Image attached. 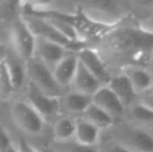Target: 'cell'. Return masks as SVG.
<instances>
[{
    "mask_svg": "<svg viewBox=\"0 0 153 152\" xmlns=\"http://www.w3.org/2000/svg\"><path fill=\"white\" fill-rule=\"evenodd\" d=\"M79 65V59L77 53H67L66 56L57 64L52 70L56 81L62 87L67 90L72 85L74 77L76 75L77 68Z\"/></svg>",
    "mask_w": 153,
    "mask_h": 152,
    "instance_id": "13",
    "label": "cell"
},
{
    "mask_svg": "<svg viewBox=\"0 0 153 152\" xmlns=\"http://www.w3.org/2000/svg\"><path fill=\"white\" fill-rule=\"evenodd\" d=\"M36 150L39 152H55L50 146H39L36 147Z\"/></svg>",
    "mask_w": 153,
    "mask_h": 152,
    "instance_id": "30",
    "label": "cell"
},
{
    "mask_svg": "<svg viewBox=\"0 0 153 152\" xmlns=\"http://www.w3.org/2000/svg\"><path fill=\"white\" fill-rule=\"evenodd\" d=\"M76 130V119L70 116L61 117L53 126V134L55 141H68L74 139Z\"/></svg>",
    "mask_w": 153,
    "mask_h": 152,
    "instance_id": "20",
    "label": "cell"
},
{
    "mask_svg": "<svg viewBox=\"0 0 153 152\" xmlns=\"http://www.w3.org/2000/svg\"><path fill=\"white\" fill-rule=\"evenodd\" d=\"M13 117L21 130L28 134H39L44 128V118L24 101H17L13 106Z\"/></svg>",
    "mask_w": 153,
    "mask_h": 152,
    "instance_id": "5",
    "label": "cell"
},
{
    "mask_svg": "<svg viewBox=\"0 0 153 152\" xmlns=\"http://www.w3.org/2000/svg\"><path fill=\"white\" fill-rule=\"evenodd\" d=\"M23 19L36 38H41L59 44L66 47L69 51L73 42H71L69 39L65 37L49 20L42 18V17L34 16V15H23Z\"/></svg>",
    "mask_w": 153,
    "mask_h": 152,
    "instance_id": "8",
    "label": "cell"
},
{
    "mask_svg": "<svg viewBox=\"0 0 153 152\" xmlns=\"http://www.w3.org/2000/svg\"><path fill=\"white\" fill-rule=\"evenodd\" d=\"M8 73L12 78L15 90H20L25 82L27 76L26 62L15 51L14 48H8V52L4 59Z\"/></svg>",
    "mask_w": 153,
    "mask_h": 152,
    "instance_id": "14",
    "label": "cell"
},
{
    "mask_svg": "<svg viewBox=\"0 0 153 152\" xmlns=\"http://www.w3.org/2000/svg\"><path fill=\"white\" fill-rule=\"evenodd\" d=\"M125 119L142 127L153 125V110L137 102L127 110Z\"/></svg>",
    "mask_w": 153,
    "mask_h": 152,
    "instance_id": "19",
    "label": "cell"
},
{
    "mask_svg": "<svg viewBox=\"0 0 153 152\" xmlns=\"http://www.w3.org/2000/svg\"><path fill=\"white\" fill-rule=\"evenodd\" d=\"M27 99L28 103L44 118V120L56 117L62 110L61 98L46 95L31 81L27 85Z\"/></svg>",
    "mask_w": 153,
    "mask_h": 152,
    "instance_id": "6",
    "label": "cell"
},
{
    "mask_svg": "<svg viewBox=\"0 0 153 152\" xmlns=\"http://www.w3.org/2000/svg\"><path fill=\"white\" fill-rule=\"evenodd\" d=\"M145 94H150V95H153V85L151 87V89H150L149 91H148L147 93H145Z\"/></svg>",
    "mask_w": 153,
    "mask_h": 152,
    "instance_id": "32",
    "label": "cell"
},
{
    "mask_svg": "<svg viewBox=\"0 0 153 152\" xmlns=\"http://www.w3.org/2000/svg\"><path fill=\"white\" fill-rule=\"evenodd\" d=\"M137 26H139L140 28L143 29V30L148 31V33H150L153 35V14L150 17H148L146 20L142 21Z\"/></svg>",
    "mask_w": 153,
    "mask_h": 152,
    "instance_id": "26",
    "label": "cell"
},
{
    "mask_svg": "<svg viewBox=\"0 0 153 152\" xmlns=\"http://www.w3.org/2000/svg\"><path fill=\"white\" fill-rule=\"evenodd\" d=\"M139 102L141 104H143V105L149 108L150 110H153V95H150V94H143V95H140Z\"/></svg>",
    "mask_w": 153,
    "mask_h": 152,
    "instance_id": "27",
    "label": "cell"
},
{
    "mask_svg": "<svg viewBox=\"0 0 153 152\" xmlns=\"http://www.w3.org/2000/svg\"><path fill=\"white\" fill-rule=\"evenodd\" d=\"M107 85L117 95V97L121 100V102L124 104L126 110H128L133 104L139 102L140 95L137 93L132 83L127 78V76L124 75L121 72H117V73L114 74L111 82Z\"/></svg>",
    "mask_w": 153,
    "mask_h": 152,
    "instance_id": "11",
    "label": "cell"
},
{
    "mask_svg": "<svg viewBox=\"0 0 153 152\" xmlns=\"http://www.w3.org/2000/svg\"><path fill=\"white\" fill-rule=\"evenodd\" d=\"M97 146H98L99 152H131L114 141L104 138L103 136H101L100 143Z\"/></svg>",
    "mask_w": 153,
    "mask_h": 152,
    "instance_id": "23",
    "label": "cell"
},
{
    "mask_svg": "<svg viewBox=\"0 0 153 152\" xmlns=\"http://www.w3.org/2000/svg\"><path fill=\"white\" fill-rule=\"evenodd\" d=\"M80 118H83L85 120L89 121L90 123L94 124L102 131H105L108 128H111L116 122L115 119L111 115H108L102 108H100L94 103H92L87 108V110L83 113V115Z\"/></svg>",
    "mask_w": 153,
    "mask_h": 152,
    "instance_id": "18",
    "label": "cell"
},
{
    "mask_svg": "<svg viewBox=\"0 0 153 152\" xmlns=\"http://www.w3.org/2000/svg\"><path fill=\"white\" fill-rule=\"evenodd\" d=\"M12 36L14 44L13 48L15 51L25 62L32 59L36 52V37L33 35L23 17H18L14 20L12 24Z\"/></svg>",
    "mask_w": 153,
    "mask_h": 152,
    "instance_id": "4",
    "label": "cell"
},
{
    "mask_svg": "<svg viewBox=\"0 0 153 152\" xmlns=\"http://www.w3.org/2000/svg\"><path fill=\"white\" fill-rule=\"evenodd\" d=\"M145 67L153 74V51L150 53L149 57H148L147 62H146V64H145Z\"/></svg>",
    "mask_w": 153,
    "mask_h": 152,
    "instance_id": "29",
    "label": "cell"
},
{
    "mask_svg": "<svg viewBox=\"0 0 153 152\" xmlns=\"http://www.w3.org/2000/svg\"><path fill=\"white\" fill-rule=\"evenodd\" d=\"M118 72L127 76L139 95L147 93L153 85V74L143 65L124 66Z\"/></svg>",
    "mask_w": 153,
    "mask_h": 152,
    "instance_id": "12",
    "label": "cell"
},
{
    "mask_svg": "<svg viewBox=\"0 0 153 152\" xmlns=\"http://www.w3.org/2000/svg\"><path fill=\"white\" fill-rule=\"evenodd\" d=\"M16 91L5 62H0V100L6 101Z\"/></svg>",
    "mask_w": 153,
    "mask_h": 152,
    "instance_id": "22",
    "label": "cell"
},
{
    "mask_svg": "<svg viewBox=\"0 0 153 152\" xmlns=\"http://www.w3.org/2000/svg\"><path fill=\"white\" fill-rule=\"evenodd\" d=\"M102 130L83 118H76V130L74 139L87 146H97L100 143Z\"/></svg>",
    "mask_w": 153,
    "mask_h": 152,
    "instance_id": "17",
    "label": "cell"
},
{
    "mask_svg": "<svg viewBox=\"0 0 153 152\" xmlns=\"http://www.w3.org/2000/svg\"><path fill=\"white\" fill-rule=\"evenodd\" d=\"M26 69L29 81L34 83L46 95L54 98H62L66 94V90L59 85L52 70L38 57L33 56L26 62Z\"/></svg>",
    "mask_w": 153,
    "mask_h": 152,
    "instance_id": "3",
    "label": "cell"
},
{
    "mask_svg": "<svg viewBox=\"0 0 153 152\" xmlns=\"http://www.w3.org/2000/svg\"><path fill=\"white\" fill-rule=\"evenodd\" d=\"M143 128H145L146 130H147L149 133H151L152 136H153V125H150V126H146V127H143Z\"/></svg>",
    "mask_w": 153,
    "mask_h": 152,
    "instance_id": "31",
    "label": "cell"
},
{
    "mask_svg": "<svg viewBox=\"0 0 153 152\" xmlns=\"http://www.w3.org/2000/svg\"><path fill=\"white\" fill-rule=\"evenodd\" d=\"M7 52H8L7 47L0 43V62H3L4 59H5L6 55H7Z\"/></svg>",
    "mask_w": 153,
    "mask_h": 152,
    "instance_id": "28",
    "label": "cell"
},
{
    "mask_svg": "<svg viewBox=\"0 0 153 152\" xmlns=\"http://www.w3.org/2000/svg\"><path fill=\"white\" fill-rule=\"evenodd\" d=\"M92 103V96L85 95V94L74 91V90L66 92V94L61 98L62 110H65L69 114L79 115L80 117Z\"/></svg>",
    "mask_w": 153,
    "mask_h": 152,
    "instance_id": "15",
    "label": "cell"
},
{
    "mask_svg": "<svg viewBox=\"0 0 153 152\" xmlns=\"http://www.w3.org/2000/svg\"><path fill=\"white\" fill-rule=\"evenodd\" d=\"M97 50L108 65L120 62L119 70L128 65L145 66L153 51V35L137 25L117 26L99 42Z\"/></svg>",
    "mask_w": 153,
    "mask_h": 152,
    "instance_id": "1",
    "label": "cell"
},
{
    "mask_svg": "<svg viewBox=\"0 0 153 152\" xmlns=\"http://www.w3.org/2000/svg\"><path fill=\"white\" fill-rule=\"evenodd\" d=\"M93 103L119 121L126 118V108L108 85L101 87L93 96Z\"/></svg>",
    "mask_w": 153,
    "mask_h": 152,
    "instance_id": "9",
    "label": "cell"
},
{
    "mask_svg": "<svg viewBox=\"0 0 153 152\" xmlns=\"http://www.w3.org/2000/svg\"><path fill=\"white\" fill-rule=\"evenodd\" d=\"M79 62L89 70L90 72L102 83L107 85L111 82L114 74L103 57L94 47H85L77 52Z\"/></svg>",
    "mask_w": 153,
    "mask_h": 152,
    "instance_id": "7",
    "label": "cell"
},
{
    "mask_svg": "<svg viewBox=\"0 0 153 152\" xmlns=\"http://www.w3.org/2000/svg\"><path fill=\"white\" fill-rule=\"evenodd\" d=\"M67 53L68 49L66 47L48 40L36 38L34 56L41 59L51 70L54 69L55 66L66 56Z\"/></svg>",
    "mask_w": 153,
    "mask_h": 152,
    "instance_id": "10",
    "label": "cell"
},
{
    "mask_svg": "<svg viewBox=\"0 0 153 152\" xmlns=\"http://www.w3.org/2000/svg\"><path fill=\"white\" fill-rule=\"evenodd\" d=\"M0 152H19V149H16L13 146L5 130L1 126H0Z\"/></svg>",
    "mask_w": 153,
    "mask_h": 152,
    "instance_id": "24",
    "label": "cell"
},
{
    "mask_svg": "<svg viewBox=\"0 0 153 152\" xmlns=\"http://www.w3.org/2000/svg\"><path fill=\"white\" fill-rule=\"evenodd\" d=\"M72 87H74V91L80 92L93 97L94 94L101 87H103V85L79 62L76 75L72 82Z\"/></svg>",
    "mask_w": 153,
    "mask_h": 152,
    "instance_id": "16",
    "label": "cell"
},
{
    "mask_svg": "<svg viewBox=\"0 0 153 152\" xmlns=\"http://www.w3.org/2000/svg\"><path fill=\"white\" fill-rule=\"evenodd\" d=\"M55 152H99L98 146H87L75 139L68 141H55L49 145Z\"/></svg>",
    "mask_w": 153,
    "mask_h": 152,
    "instance_id": "21",
    "label": "cell"
},
{
    "mask_svg": "<svg viewBox=\"0 0 153 152\" xmlns=\"http://www.w3.org/2000/svg\"><path fill=\"white\" fill-rule=\"evenodd\" d=\"M102 136L131 152H153V136L142 126L126 119L119 120Z\"/></svg>",
    "mask_w": 153,
    "mask_h": 152,
    "instance_id": "2",
    "label": "cell"
},
{
    "mask_svg": "<svg viewBox=\"0 0 153 152\" xmlns=\"http://www.w3.org/2000/svg\"><path fill=\"white\" fill-rule=\"evenodd\" d=\"M19 152H39L36 147L29 144L25 139H20L19 141Z\"/></svg>",
    "mask_w": 153,
    "mask_h": 152,
    "instance_id": "25",
    "label": "cell"
}]
</instances>
